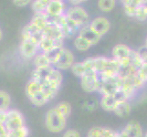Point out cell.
Segmentation results:
<instances>
[{"mask_svg":"<svg viewBox=\"0 0 147 137\" xmlns=\"http://www.w3.org/2000/svg\"><path fill=\"white\" fill-rule=\"evenodd\" d=\"M144 137H147V131L144 133Z\"/></svg>","mask_w":147,"mask_h":137,"instance_id":"cell-42","label":"cell"},{"mask_svg":"<svg viewBox=\"0 0 147 137\" xmlns=\"http://www.w3.org/2000/svg\"><path fill=\"white\" fill-rule=\"evenodd\" d=\"M75 63L74 54L70 49L63 47L59 58L53 64V67L59 70H70Z\"/></svg>","mask_w":147,"mask_h":137,"instance_id":"cell-9","label":"cell"},{"mask_svg":"<svg viewBox=\"0 0 147 137\" xmlns=\"http://www.w3.org/2000/svg\"><path fill=\"white\" fill-rule=\"evenodd\" d=\"M33 64L35 66V68H38V69L52 66L49 61V59H48L47 55L43 52H39L36 57L33 59Z\"/></svg>","mask_w":147,"mask_h":137,"instance_id":"cell-25","label":"cell"},{"mask_svg":"<svg viewBox=\"0 0 147 137\" xmlns=\"http://www.w3.org/2000/svg\"><path fill=\"white\" fill-rule=\"evenodd\" d=\"M42 36L44 38H48L54 39V40H64L65 39V37L61 30L57 26L51 25V24H49V26L43 30Z\"/></svg>","mask_w":147,"mask_h":137,"instance_id":"cell-22","label":"cell"},{"mask_svg":"<svg viewBox=\"0 0 147 137\" xmlns=\"http://www.w3.org/2000/svg\"><path fill=\"white\" fill-rule=\"evenodd\" d=\"M13 3L16 5L17 7H26L28 5L31 4V2L29 1V0H14Z\"/></svg>","mask_w":147,"mask_h":137,"instance_id":"cell-37","label":"cell"},{"mask_svg":"<svg viewBox=\"0 0 147 137\" xmlns=\"http://www.w3.org/2000/svg\"><path fill=\"white\" fill-rule=\"evenodd\" d=\"M31 79L38 83L53 82L61 85L63 80V75L61 72L55 69L53 66L45 68H35L31 72Z\"/></svg>","mask_w":147,"mask_h":137,"instance_id":"cell-2","label":"cell"},{"mask_svg":"<svg viewBox=\"0 0 147 137\" xmlns=\"http://www.w3.org/2000/svg\"><path fill=\"white\" fill-rule=\"evenodd\" d=\"M121 83H123V79L120 76L102 79L100 80V84L98 92L101 96L115 94L120 91Z\"/></svg>","mask_w":147,"mask_h":137,"instance_id":"cell-7","label":"cell"},{"mask_svg":"<svg viewBox=\"0 0 147 137\" xmlns=\"http://www.w3.org/2000/svg\"><path fill=\"white\" fill-rule=\"evenodd\" d=\"M42 38H43L42 32L38 30L31 22L27 24L22 29L21 32L22 40H34V41H36L39 44Z\"/></svg>","mask_w":147,"mask_h":137,"instance_id":"cell-17","label":"cell"},{"mask_svg":"<svg viewBox=\"0 0 147 137\" xmlns=\"http://www.w3.org/2000/svg\"><path fill=\"white\" fill-rule=\"evenodd\" d=\"M25 91H26V95L29 99L30 103L37 107H41L49 103V100L43 92L41 84L36 80L30 79L26 84Z\"/></svg>","mask_w":147,"mask_h":137,"instance_id":"cell-4","label":"cell"},{"mask_svg":"<svg viewBox=\"0 0 147 137\" xmlns=\"http://www.w3.org/2000/svg\"><path fill=\"white\" fill-rule=\"evenodd\" d=\"M73 46L76 49L79 50V51H87V50H89L92 48V45H90L85 38L79 36V35H77V36L73 38Z\"/></svg>","mask_w":147,"mask_h":137,"instance_id":"cell-26","label":"cell"},{"mask_svg":"<svg viewBox=\"0 0 147 137\" xmlns=\"http://www.w3.org/2000/svg\"><path fill=\"white\" fill-rule=\"evenodd\" d=\"M80 87L88 93L92 92H98L100 84V79L99 75L93 70H89L80 79Z\"/></svg>","mask_w":147,"mask_h":137,"instance_id":"cell-8","label":"cell"},{"mask_svg":"<svg viewBox=\"0 0 147 137\" xmlns=\"http://www.w3.org/2000/svg\"><path fill=\"white\" fill-rule=\"evenodd\" d=\"M123 101H128V100H126L123 93L119 91V92L115 94L101 96V98L100 100V106L106 111H113V113L116 107Z\"/></svg>","mask_w":147,"mask_h":137,"instance_id":"cell-11","label":"cell"},{"mask_svg":"<svg viewBox=\"0 0 147 137\" xmlns=\"http://www.w3.org/2000/svg\"><path fill=\"white\" fill-rule=\"evenodd\" d=\"M8 134L10 137H28L29 134V130L26 125H24L22 127H20Z\"/></svg>","mask_w":147,"mask_h":137,"instance_id":"cell-33","label":"cell"},{"mask_svg":"<svg viewBox=\"0 0 147 137\" xmlns=\"http://www.w3.org/2000/svg\"><path fill=\"white\" fill-rule=\"evenodd\" d=\"M49 0H35L31 2V8L34 11V14L45 13Z\"/></svg>","mask_w":147,"mask_h":137,"instance_id":"cell-28","label":"cell"},{"mask_svg":"<svg viewBox=\"0 0 147 137\" xmlns=\"http://www.w3.org/2000/svg\"><path fill=\"white\" fill-rule=\"evenodd\" d=\"M11 103V98L7 91L0 90V111H7Z\"/></svg>","mask_w":147,"mask_h":137,"instance_id":"cell-29","label":"cell"},{"mask_svg":"<svg viewBox=\"0 0 147 137\" xmlns=\"http://www.w3.org/2000/svg\"><path fill=\"white\" fill-rule=\"evenodd\" d=\"M39 44L34 40H21L19 45V54L24 59H32L39 53Z\"/></svg>","mask_w":147,"mask_h":137,"instance_id":"cell-12","label":"cell"},{"mask_svg":"<svg viewBox=\"0 0 147 137\" xmlns=\"http://www.w3.org/2000/svg\"><path fill=\"white\" fill-rule=\"evenodd\" d=\"M83 107L85 109L89 110V111H92V110L95 109L96 105H95L94 103H92V101H85L84 104H83Z\"/></svg>","mask_w":147,"mask_h":137,"instance_id":"cell-38","label":"cell"},{"mask_svg":"<svg viewBox=\"0 0 147 137\" xmlns=\"http://www.w3.org/2000/svg\"><path fill=\"white\" fill-rule=\"evenodd\" d=\"M62 137H82L80 134L75 129H68L64 132Z\"/></svg>","mask_w":147,"mask_h":137,"instance_id":"cell-36","label":"cell"},{"mask_svg":"<svg viewBox=\"0 0 147 137\" xmlns=\"http://www.w3.org/2000/svg\"><path fill=\"white\" fill-rule=\"evenodd\" d=\"M65 15L69 21L80 29L89 25L92 20L88 11L82 6H69Z\"/></svg>","mask_w":147,"mask_h":137,"instance_id":"cell-5","label":"cell"},{"mask_svg":"<svg viewBox=\"0 0 147 137\" xmlns=\"http://www.w3.org/2000/svg\"><path fill=\"white\" fill-rule=\"evenodd\" d=\"M119 137H144V132L140 123L131 120L119 132Z\"/></svg>","mask_w":147,"mask_h":137,"instance_id":"cell-14","label":"cell"},{"mask_svg":"<svg viewBox=\"0 0 147 137\" xmlns=\"http://www.w3.org/2000/svg\"><path fill=\"white\" fill-rule=\"evenodd\" d=\"M7 121V111H0V124H5Z\"/></svg>","mask_w":147,"mask_h":137,"instance_id":"cell-39","label":"cell"},{"mask_svg":"<svg viewBox=\"0 0 147 137\" xmlns=\"http://www.w3.org/2000/svg\"><path fill=\"white\" fill-rule=\"evenodd\" d=\"M78 35L87 40V41L92 45V46H95L96 44H98L100 42V40L101 39V37L99 36L97 33H95L93 30L90 28V25H87V26L80 28Z\"/></svg>","mask_w":147,"mask_h":137,"instance_id":"cell-20","label":"cell"},{"mask_svg":"<svg viewBox=\"0 0 147 137\" xmlns=\"http://www.w3.org/2000/svg\"><path fill=\"white\" fill-rule=\"evenodd\" d=\"M115 0H99L97 2V6L99 9L103 13H109L115 8L116 7Z\"/></svg>","mask_w":147,"mask_h":137,"instance_id":"cell-27","label":"cell"},{"mask_svg":"<svg viewBox=\"0 0 147 137\" xmlns=\"http://www.w3.org/2000/svg\"><path fill=\"white\" fill-rule=\"evenodd\" d=\"M35 27H36L38 30L43 32V30L49 26V21H48V15L45 13H39V14H34L32 19L30 20Z\"/></svg>","mask_w":147,"mask_h":137,"instance_id":"cell-23","label":"cell"},{"mask_svg":"<svg viewBox=\"0 0 147 137\" xmlns=\"http://www.w3.org/2000/svg\"><path fill=\"white\" fill-rule=\"evenodd\" d=\"M71 70L72 74H74L76 77L78 78H82L83 75H85V73L89 72L87 67L85 66L83 61H80V62H75L74 65L72 66V68L70 69Z\"/></svg>","mask_w":147,"mask_h":137,"instance_id":"cell-30","label":"cell"},{"mask_svg":"<svg viewBox=\"0 0 147 137\" xmlns=\"http://www.w3.org/2000/svg\"><path fill=\"white\" fill-rule=\"evenodd\" d=\"M144 45L147 46V37H146V39H145V44H144Z\"/></svg>","mask_w":147,"mask_h":137,"instance_id":"cell-43","label":"cell"},{"mask_svg":"<svg viewBox=\"0 0 147 137\" xmlns=\"http://www.w3.org/2000/svg\"><path fill=\"white\" fill-rule=\"evenodd\" d=\"M68 7V5L62 0H49L46 9V14L52 18L61 17L66 14Z\"/></svg>","mask_w":147,"mask_h":137,"instance_id":"cell-16","label":"cell"},{"mask_svg":"<svg viewBox=\"0 0 147 137\" xmlns=\"http://www.w3.org/2000/svg\"><path fill=\"white\" fill-rule=\"evenodd\" d=\"M92 70L99 75L100 80L119 76L120 65L113 58L98 56L92 57Z\"/></svg>","mask_w":147,"mask_h":137,"instance_id":"cell-1","label":"cell"},{"mask_svg":"<svg viewBox=\"0 0 147 137\" xmlns=\"http://www.w3.org/2000/svg\"><path fill=\"white\" fill-rule=\"evenodd\" d=\"M67 117L60 111L53 107L49 109L45 116V126L48 131L52 134H59L65 131L67 127Z\"/></svg>","mask_w":147,"mask_h":137,"instance_id":"cell-3","label":"cell"},{"mask_svg":"<svg viewBox=\"0 0 147 137\" xmlns=\"http://www.w3.org/2000/svg\"><path fill=\"white\" fill-rule=\"evenodd\" d=\"M119 132H116L108 127L95 126L90 128L87 134V137H118Z\"/></svg>","mask_w":147,"mask_h":137,"instance_id":"cell-18","label":"cell"},{"mask_svg":"<svg viewBox=\"0 0 147 137\" xmlns=\"http://www.w3.org/2000/svg\"><path fill=\"white\" fill-rule=\"evenodd\" d=\"M143 63H147V46L144 45L137 50Z\"/></svg>","mask_w":147,"mask_h":137,"instance_id":"cell-35","label":"cell"},{"mask_svg":"<svg viewBox=\"0 0 147 137\" xmlns=\"http://www.w3.org/2000/svg\"><path fill=\"white\" fill-rule=\"evenodd\" d=\"M131 105L129 101H123L116 107L113 113L115 115L121 118H126L131 114Z\"/></svg>","mask_w":147,"mask_h":137,"instance_id":"cell-24","label":"cell"},{"mask_svg":"<svg viewBox=\"0 0 147 137\" xmlns=\"http://www.w3.org/2000/svg\"><path fill=\"white\" fill-rule=\"evenodd\" d=\"M89 25L90 28L101 38L107 34L111 29V21L103 16H99L92 18Z\"/></svg>","mask_w":147,"mask_h":137,"instance_id":"cell-13","label":"cell"},{"mask_svg":"<svg viewBox=\"0 0 147 137\" xmlns=\"http://www.w3.org/2000/svg\"><path fill=\"white\" fill-rule=\"evenodd\" d=\"M2 38H3V32H2V29L0 28V40L2 39Z\"/></svg>","mask_w":147,"mask_h":137,"instance_id":"cell-41","label":"cell"},{"mask_svg":"<svg viewBox=\"0 0 147 137\" xmlns=\"http://www.w3.org/2000/svg\"><path fill=\"white\" fill-rule=\"evenodd\" d=\"M64 40H54L48 38H42L39 42V51L43 53H48L53 49L63 48Z\"/></svg>","mask_w":147,"mask_h":137,"instance_id":"cell-19","label":"cell"},{"mask_svg":"<svg viewBox=\"0 0 147 137\" xmlns=\"http://www.w3.org/2000/svg\"><path fill=\"white\" fill-rule=\"evenodd\" d=\"M121 79H123V83H121L120 91L128 101L133 98L135 93L145 85L138 78L137 74L127 76V77H121Z\"/></svg>","mask_w":147,"mask_h":137,"instance_id":"cell-6","label":"cell"},{"mask_svg":"<svg viewBox=\"0 0 147 137\" xmlns=\"http://www.w3.org/2000/svg\"><path fill=\"white\" fill-rule=\"evenodd\" d=\"M137 76L144 84L147 83V63H143L137 72Z\"/></svg>","mask_w":147,"mask_h":137,"instance_id":"cell-34","label":"cell"},{"mask_svg":"<svg viewBox=\"0 0 147 137\" xmlns=\"http://www.w3.org/2000/svg\"><path fill=\"white\" fill-rule=\"evenodd\" d=\"M4 125L8 133L22 127L25 125V120L22 113L15 109L8 110L7 111V121Z\"/></svg>","mask_w":147,"mask_h":137,"instance_id":"cell-10","label":"cell"},{"mask_svg":"<svg viewBox=\"0 0 147 137\" xmlns=\"http://www.w3.org/2000/svg\"><path fill=\"white\" fill-rule=\"evenodd\" d=\"M146 2H147L146 0H123V1H121V4H123L125 14L128 17L134 18L137 8L141 5H143Z\"/></svg>","mask_w":147,"mask_h":137,"instance_id":"cell-21","label":"cell"},{"mask_svg":"<svg viewBox=\"0 0 147 137\" xmlns=\"http://www.w3.org/2000/svg\"><path fill=\"white\" fill-rule=\"evenodd\" d=\"M85 1H82V0H70V1H69V4L70 5V6H82V4H83Z\"/></svg>","mask_w":147,"mask_h":137,"instance_id":"cell-40","label":"cell"},{"mask_svg":"<svg viewBox=\"0 0 147 137\" xmlns=\"http://www.w3.org/2000/svg\"><path fill=\"white\" fill-rule=\"evenodd\" d=\"M133 49H131L128 45L119 43L116 44L111 49V58L114 59L118 63L127 61L130 59Z\"/></svg>","mask_w":147,"mask_h":137,"instance_id":"cell-15","label":"cell"},{"mask_svg":"<svg viewBox=\"0 0 147 137\" xmlns=\"http://www.w3.org/2000/svg\"><path fill=\"white\" fill-rule=\"evenodd\" d=\"M134 18H136L140 22H144L145 20H147V2L141 5L137 8Z\"/></svg>","mask_w":147,"mask_h":137,"instance_id":"cell-32","label":"cell"},{"mask_svg":"<svg viewBox=\"0 0 147 137\" xmlns=\"http://www.w3.org/2000/svg\"><path fill=\"white\" fill-rule=\"evenodd\" d=\"M55 107L67 118L69 117L70 114L72 113V106L69 103H68V101H60V103H59Z\"/></svg>","mask_w":147,"mask_h":137,"instance_id":"cell-31","label":"cell"}]
</instances>
